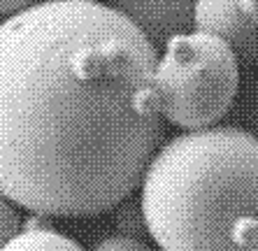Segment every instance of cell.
Masks as SVG:
<instances>
[{
    "label": "cell",
    "mask_w": 258,
    "mask_h": 251,
    "mask_svg": "<svg viewBox=\"0 0 258 251\" xmlns=\"http://www.w3.org/2000/svg\"><path fill=\"white\" fill-rule=\"evenodd\" d=\"M158 51L98 0H40L0 24V193L96 216L140 189L163 142Z\"/></svg>",
    "instance_id": "6da1fadb"
},
{
    "label": "cell",
    "mask_w": 258,
    "mask_h": 251,
    "mask_svg": "<svg viewBox=\"0 0 258 251\" xmlns=\"http://www.w3.org/2000/svg\"><path fill=\"white\" fill-rule=\"evenodd\" d=\"M140 207L163 251H258V138L212 126L168 140L144 170Z\"/></svg>",
    "instance_id": "7a4b0ae2"
},
{
    "label": "cell",
    "mask_w": 258,
    "mask_h": 251,
    "mask_svg": "<svg viewBox=\"0 0 258 251\" xmlns=\"http://www.w3.org/2000/svg\"><path fill=\"white\" fill-rule=\"evenodd\" d=\"M240 60L223 40L186 30L168 40L154 66V100L163 121L203 131L221 121L237 96Z\"/></svg>",
    "instance_id": "3957f363"
},
{
    "label": "cell",
    "mask_w": 258,
    "mask_h": 251,
    "mask_svg": "<svg viewBox=\"0 0 258 251\" xmlns=\"http://www.w3.org/2000/svg\"><path fill=\"white\" fill-rule=\"evenodd\" d=\"M193 28L223 40L237 60L258 66V3L196 0Z\"/></svg>",
    "instance_id": "277c9868"
},
{
    "label": "cell",
    "mask_w": 258,
    "mask_h": 251,
    "mask_svg": "<svg viewBox=\"0 0 258 251\" xmlns=\"http://www.w3.org/2000/svg\"><path fill=\"white\" fill-rule=\"evenodd\" d=\"M107 5L126 17L156 51L174 35L193 28L196 0H109Z\"/></svg>",
    "instance_id": "5b68a950"
},
{
    "label": "cell",
    "mask_w": 258,
    "mask_h": 251,
    "mask_svg": "<svg viewBox=\"0 0 258 251\" xmlns=\"http://www.w3.org/2000/svg\"><path fill=\"white\" fill-rule=\"evenodd\" d=\"M0 251H84L79 242L51 228L19 230Z\"/></svg>",
    "instance_id": "8992f818"
},
{
    "label": "cell",
    "mask_w": 258,
    "mask_h": 251,
    "mask_svg": "<svg viewBox=\"0 0 258 251\" xmlns=\"http://www.w3.org/2000/svg\"><path fill=\"white\" fill-rule=\"evenodd\" d=\"M116 226H119L121 235H131V237H140V235L147 233L142 207H140V198L133 200L128 196L116 205Z\"/></svg>",
    "instance_id": "52a82bcc"
},
{
    "label": "cell",
    "mask_w": 258,
    "mask_h": 251,
    "mask_svg": "<svg viewBox=\"0 0 258 251\" xmlns=\"http://www.w3.org/2000/svg\"><path fill=\"white\" fill-rule=\"evenodd\" d=\"M21 230V214L17 205L0 193V249Z\"/></svg>",
    "instance_id": "ba28073f"
},
{
    "label": "cell",
    "mask_w": 258,
    "mask_h": 251,
    "mask_svg": "<svg viewBox=\"0 0 258 251\" xmlns=\"http://www.w3.org/2000/svg\"><path fill=\"white\" fill-rule=\"evenodd\" d=\"M91 251H151L140 237H131V235H109V237L100 239Z\"/></svg>",
    "instance_id": "9c48e42d"
},
{
    "label": "cell",
    "mask_w": 258,
    "mask_h": 251,
    "mask_svg": "<svg viewBox=\"0 0 258 251\" xmlns=\"http://www.w3.org/2000/svg\"><path fill=\"white\" fill-rule=\"evenodd\" d=\"M35 3H40V0H0V17H12V14L21 12Z\"/></svg>",
    "instance_id": "30bf717a"
},
{
    "label": "cell",
    "mask_w": 258,
    "mask_h": 251,
    "mask_svg": "<svg viewBox=\"0 0 258 251\" xmlns=\"http://www.w3.org/2000/svg\"><path fill=\"white\" fill-rule=\"evenodd\" d=\"M242 3H244V5H251V3H258V0H242Z\"/></svg>",
    "instance_id": "8fae6325"
}]
</instances>
